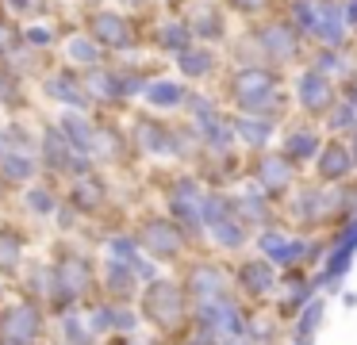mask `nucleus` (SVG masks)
Returning <instances> with one entry per match:
<instances>
[{
	"label": "nucleus",
	"mask_w": 357,
	"mask_h": 345,
	"mask_svg": "<svg viewBox=\"0 0 357 345\" xmlns=\"http://www.w3.org/2000/svg\"><path fill=\"white\" fill-rule=\"evenodd\" d=\"M35 334H39V314H35L27 303L4 311V319H0V337H4L8 345H31Z\"/></svg>",
	"instance_id": "f257e3e1"
},
{
	"label": "nucleus",
	"mask_w": 357,
	"mask_h": 345,
	"mask_svg": "<svg viewBox=\"0 0 357 345\" xmlns=\"http://www.w3.org/2000/svg\"><path fill=\"white\" fill-rule=\"evenodd\" d=\"M54 92H58V96H66V100H77V92L70 89V81H54Z\"/></svg>",
	"instance_id": "0eeeda50"
},
{
	"label": "nucleus",
	"mask_w": 357,
	"mask_h": 345,
	"mask_svg": "<svg viewBox=\"0 0 357 345\" xmlns=\"http://www.w3.org/2000/svg\"><path fill=\"white\" fill-rule=\"evenodd\" d=\"M20 265V242L12 234H0V268H16Z\"/></svg>",
	"instance_id": "7ed1b4c3"
},
{
	"label": "nucleus",
	"mask_w": 357,
	"mask_h": 345,
	"mask_svg": "<svg viewBox=\"0 0 357 345\" xmlns=\"http://www.w3.org/2000/svg\"><path fill=\"white\" fill-rule=\"evenodd\" d=\"M0 169H4L8 176H27L31 173V165H27L24 158H0Z\"/></svg>",
	"instance_id": "20e7f679"
},
{
	"label": "nucleus",
	"mask_w": 357,
	"mask_h": 345,
	"mask_svg": "<svg viewBox=\"0 0 357 345\" xmlns=\"http://www.w3.org/2000/svg\"><path fill=\"white\" fill-rule=\"evenodd\" d=\"M93 31H96V35L104 38V43H123V38H127L123 23H119L116 15H100V20L93 23Z\"/></svg>",
	"instance_id": "f03ea898"
},
{
	"label": "nucleus",
	"mask_w": 357,
	"mask_h": 345,
	"mask_svg": "<svg viewBox=\"0 0 357 345\" xmlns=\"http://www.w3.org/2000/svg\"><path fill=\"white\" fill-rule=\"evenodd\" d=\"M31 204H35V211H50V199H47V192H31Z\"/></svg>",
	"instance_id": "423d86ee"
},
{
	"label": "nucleus",
	"mask_w": 357,
	"mask_h": 345,
	"mask_svg": "<svg viewBox=\"0 0 357 345\" xmlns=\"http://www.w3.org/2000/svg\"><path fill=\"white\" fill-rule=\"evenodd\" d=\"M70 50H73V58H81V61H93V58H96V50L85 43V38H73V43H70Z\"/></svg>",
	"instance_id": "39448f33"
},
{
	"label": "nucleus",
	"mask_w": 357,
	"mask_h": 345,
	"mask_svg": "<svg viewBox=\"0 0 357 345\" xmlns=\"http://www.w3.org/2000/svg\"><path fill=\"white\" fill-rule=\"evenodd\" d=\"M150 96H154V100H173V96H177V89H154Z\"/></svg>",
	"instance_id": "6e6552de"
},
{
	"label": "nucleus",
	"mask_w": 357,
	"mask_h": 345,
	"mask_svg": "<svg viewBox=\"0 0 357 345\" xmlns=\"http://www.w3.org/2000/svg\"><path fill=\"white\" fill-rule=\"evenodd\" d=\"M12 4H24V0H12Z\"/></svg>",
	"instance_id": "1a4fd4ad"
}]
</instances>
